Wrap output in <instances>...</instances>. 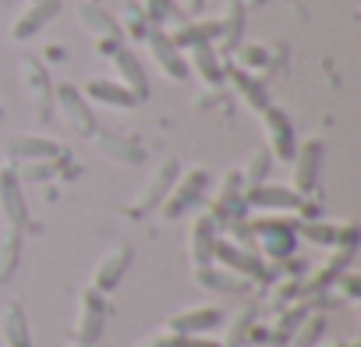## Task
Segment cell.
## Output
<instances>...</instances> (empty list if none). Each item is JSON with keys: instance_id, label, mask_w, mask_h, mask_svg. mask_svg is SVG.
<instances>
[{"instance_id": "obj_1", "label": "cell", "mask_w": 361, "mask_h": 347, "mask_svg": "<svg viewBox=\"0 0 361 347\" xmlns=\"http://www.w3.org/2000/svg\"><path fill=\"white\" fill-rule=\"evenodd\" d=\"M209 192V170L195 166V170H185V174H177V181L170 185L166 199L159 202L163 209V220H177V217H185L192 206H199Z\"/></svg>"}, {"instance_id": "obj_2", "label": "cell", "mask_w": 361, "mask_h": 347, "mask_svg": "<svg viewBox=\"0 0 361 347\" xmlns=\"http://www.w3.org/2000/svg\"><path fill=\"white\" fill-rule=\"evenodd\" d=\"M177 174H180V163H177V159H163V163L149 174V181L142 185V192L124 206V213H128V217H145V213L159 209V202L166 199L170 185L177 181Z\"/></svg>"}, {"instance_id": "obj_3", "label": "cell", "mask_w": 361, "mask_h": 347, "mask_svg": "<svg viewBox=\"0 0 361 347\" xmlns=\"http://www.w3.org/2000/svg\"><path fill=\"white\" fill-rule=\"evenodd\" d=\"M54 106H57V114L64 117V124L68 128H75L78 135H96V117H92V106H89V99L75 89V85H57L54 89Z\"/></svg>"}, {"instance_id": "obj_4", "label": "cell", "mask_w": 361, "mask_h": 347, "mask_svg": "<svg viewBox=\"0 0 361 347\" xmlns=\"http://www.w3.org/2000/svg\"><path fill=\"white\" fill-rule=\"evenodd\" d=\"M0 220H4V227H15V231L29 224V206H25V192L15 166H0Z\"/></svg>"}, {"instance_id": "obj_5", "label": "cell", "mask_w": 361, "mask_h": 347, "mask_svg": "<svg viewBox=\"0 0 361 347\" xmlns=\"http://www.w3.org/2000/svg\"><path fill=\"white\" fill-rule=\"evenodd\" d=\"M131 259H135V252H131V245H124V241L114 245V248H106V252L99 255L96 269H92V291H96V294H110V291L128 276Z\"/></svg>"}, {"instance_id": "obj_6", "label": "cell", "mask_w": 361, "mask_h": 347, "mask_svg": "<svg viewBox=\"0 0 361 347\" xmlns=\"http://www.w3.org/2000/svg\"><path fill=\"white\" fill-rule=\"evenodd\" d=\"M145 43H149V54H152V61H156V68L170 78V82H185L188 78V61H185V50H180L163 29H152L149 36H145Z\"/></svg>"}, {"instance_id": "obj_7", "label": "cell", "mask_w": 361, "mask_h": 347, "mask_svg": "<svg viewBox=\"0 0 361 347\" xmlns=\"http://www.w3.org/2000/svg\"><path fill=\"white\" fill-rule=\"evenodd\" d=\"M262 131H266V142H269V156L273 159H290L294 156V149H298V135H294V128H290V121H287V114L280 110V106H266L262 110Z\"/></svg>"}, {"instance_id": "obj_8", "label": "cell", "mask_w": 361, "mask_h": 347, "mask_svg": "<svg viewBox=\"0 0 361 347\" xmlns=\"http://www.w3.org/2000/svg\"><path fill=\"white\" fill-rule=\"evenodd\" d=\"M294 192L298 195H308L312 188H315V181H319V170H322V138H305V142H298V149H294Z\"/></svg>"}, {"instance_id": "obj_9", "label": "cell", "mask_w": 361, "mask_h": 347, "mask_svg": "<svg viewBox=\"0 0 361 347\" xmlns=\"http://www.w3.org/2000/svg\"><path fill=\"white\" fill-rule=\"evenodd\" d=\"M241 202L252 206V209H280V213L305 209V195H298V192L287 188V185H269V181H262V185H255V188H245Z\"/></svg>"}, {"instance_id": "obj_10", "label": "cell", "mask_w": 361, "mask_h": 347, "mask_svg": "<svg viewBox=\"0 0 361 347\" xmlns=\"http://www.w3.org/2000/svg\"><path fill=\"white\" fill-rule=\"evenodd\" d=\"M248 231L252 234H259V248L266 252V255H273V259H287V255H294V248H298V238H294V227L287 224V220H255V224H248Z\"/></svg>"}, {"instance_id": "obj_11", "label": "cell", "mask_w": 361, "mask_h": 347, "mask_svg": "<svg viewBox=\"0 0 361 347\" xmlns=\"http://www.w3.org/2000/svg\"><path fill=\"white\" fill-rule=\"evenodd\" d=\"M213 262H220L224 269H231V273H238V276H245V280H248V276H252V280H262V276H266L262 259L252 255L248 248L227 241V238H216V245H213Z\"/></svg>"}, {"instance_id": "obj_12", "label": "cell", "mask_w": 361, "mask_h": 347, "mask_svg": "<svg viewBox=\"0 0 361 347\" xmlns=\"http://www.w3.org/2000/svg\"><path fill=\"white\" fill-rule=\"evenodd\" d=\"M103 322H106V301H103V294H96L92 287L82 291V298H78V319H75L78 343H96L103 336Z\"/></svg>"}, {"instance_id": "obj_13", "label": "cell", "mask_w": 361, "mask_h": 347, "mask_svg": "<svg viewBox=\"0 0 361 347\" xmlns=\"http://www.w3.org/2000/svg\"><path fill=\"white\" fill-rule=\"evenodd\" d=\"M22 85H25V92L32 96L39 121H47L50 110H54V82H50L47 68H43L36 57H22Z\"/></svg>"}, {"instance_id": "obj_14", "label": "cell", "mask_w": 361, "mask_h": 347, "mask_svg": "<svg viewBox=\"0 0 361 347\" xmlns=\"http://www.w3.org/2000/svg\"><path fill=\"white\" fill-rule=\"evenodd\" d=\"M220 231H216V220L209 213H199L192 220V231H188V259L195 269L202 266H213V245H216Z\"/></svg>"}, {"instance_id": "obj_15", "label": "cell", "mask_w": 361, "mask_h": 347, "mask_svg": "<svg viewBox=\"0 0 361 347\" xmlns=\"http://www.w3.org/2000/svg\"><path fill=\"white\" fill-rule=\"evenodd\" d=\"M57 11H61V0H29L25 4V11L15 18V25H11V39H32L36 32H43L47 29V22H54L57 18Z\"/></svg>"}, {"instance_id": "obj_16", "label": "cell", "mask_w": 361, "mask_h": 347, "mask_svg": "<svg viewBox=\"0 0 361 347\" xmlns=\"http://www.w3.org/2000/svg\"><path fill=\"white\" fill-rule=\"evenodd\" d=\"M110 57H114V68H117V82L142 103V99L149 96V78H145V68H142V61L135 57V50H128V47L121 43Z\"/></svg>"}, {"instance_id": "obj_17", "label": "cell", "mask_w": 361, "mask_h": 347, "mask_svg": "<svg viewBox=\"0 0 361 347\" xmlns=\"http://www.w3.org/2000/svg\"><path fill=\"white\" fill-rule=\"evenodd\" d=\"M8 156L11 159H22V163L61 159L64 156V145L54 142V138H43V135H15V138H8Z\"/></svg>"}, {"instance_id": "obj_18", "label": "cell", "mask_w": 361, "mask_h": 347, "mask_svg": "<svg viewBox=\"0 0 361 347\" xmlns=\"http://www.w3.org/2000/svg\"><path fill=\"white\" fill-rule=\"evenodd\" d=\"M241 195H245L241 170H231L227 178H224V185H220V192H216V199H213V209H209V217H213L216 224H234L238 209L245 206V202H241Z\"/></svg>"}, {"instance_id": "obj_19", "label": "cell", "mask_w": 361, "mask_h": 347, "mask_svg": "<svg viewBox=\"0 0 361 347\" xmlns=\"http://www.w3.org/2000/svg\"><path fill=\"white\" fill-rule=\"evenodd\" d=\"M216 326H224V315H220V308H213V305L185 308V312H177V315L170 319V329L180 333V336H199V333H209V329H216Z\"/></svg>"}, {"instance_id": "obj_20", "label": "cell", "mask_w": 361, "mask_h": 347, "mask_svg": "<svg viewBox=\"0 0 361 347\" xmlns=\"http://www.w3.org/2000/svg\"><path fill=\"white\" fill-rule=\"evenodd\" d=\"M185 61H188V75L202 78V85H209V89L224 85V64H220V50L213 43L192 47V57H185Z\"/></svg>"}, {"instance_id": "obj_21", "label": "cell", "mask_w": 361, "mask_h": 347, "mask_svg": "<svg viewBox=\"0 0 361 347\" xmlns=\"http://www.w3.org/2000/svg\"><path fill=\"white\" fill-rule=\"evenodd\" d=\"M82 96L92 99V103H103V106H117V110L138 106V99H135L117 78H89L85 89H82Z\"/></svg>"}, {"instance_id": "obj_22", "label": "cell", "mask_w": 361, "mask_h": 347, "mask_svg": "<svg viewBox=\"0 0 361 347\" xmlns=\"http://www.w3.org/2000/svg\"><path fill=\"white\" fill-rule=\"evenodd\" d=\"M78 22L85 32H92L96 39H117L121 43V22L114 15H106V8L92 4V0H85V4H78Z\"/></svg>"}, {"instance_id": "obj_23", "label": "cell", "mask_w": 361, "mask_h": 347, "mask_svg": "<svg viewBox=\"0 0 361 347\" xmlns=\"http://www.w3.org/2000/svg\"><path fill=\"white\" fill-rule=\"evenodd\" d=\"M0 340L8 347H32V333H29V319L22 312V305L8 301L0 308Z\"/></svg>"}, {"instance_id": "obj_24", "label": "cell", "mask_w": 361, "mask_h": 347, "mask_svg": "<svg viewBox=\"0 0 361 347\" xmlns=\"http://www.w3.org/2000/svg\"><path fill=\"white\" fill-rule=\"evenodd\" d=\"M216 25H220V36H216L220 50L234 54L241 47V36H245V4L241 0H227V11L216 18Z\"/></svg>"}, {"instance_id": "obj_25", "label": "cell", "mask_w": 361, "mask_h": 347, "mask_svg": "<svg viewBox=\"0 0 361 347\" xmlns=\"http://www.w3.org/2000/svg\"><path fill=\"white\" fill-rule=\"evenodd\" d=\"M301 234L315 245H333V248L336 245H357L354 224H319V220H312V224H301Z\"/></svg>"}, {"instance_id": "obj_26", "label": "cell", "mask_w": 361, "mask_h": 347, "mask_svg": "<svg viewBox=\"0 0 361 347\" xmlns=\"http://www.w3.org/2000/svg\"><path fill=\"white\" fill-rule=\"evenodd\" d=\"M180 50H192L199 43H213L216 47V36H220V25L216 18H199V22H188V25H180L177 32H166Z\"/></svg>"}, {"instance_id": "obj_27", "label": "cell", "mask_w": 361, "mask_h": 347, "mask_svg": "<svg viewBox=\"0 0 361 347\" xmlns=\"http://www.w3.org/2000/svg\"><path fill=\"white\" fill-rule=\"evenodd\" d=\"M231 82H234V89H238V96L255 110V114H262L266 106H269V96H266V89H262V82L252 75V71H245V68H238V71H231Z\"/></svg>"}, {"instance_id": "obj_28", "label": "cell", "mask_w": 361, "mask_h": 347, "mask_svg": "<svg viewBox=\"0 0 361 347\" xmlns=\"http://www.w3.org/2000/svg\"><path fill=\"white\" fill-rule=\"evenodd\" d=\"M22 262V231L4 227L0 231V280H11Z\"/></svg>"}, {"instance_id": "obj_29", "label": "cell", "mask_w": 361, "mask_h": 347, "mask_svg": "<svg viewBox=\"0 0 361 347\" xmlns=\"http://www.w3.org/2000/svg\"><path fill=\"white\" fill-rule=\"evenodd\" d=\"M195 280H199L202 287H220V291H245V287H248L245 276H238V273H231V269H213V266L195 269Z\"/></svg>"}, {"instance_id": "obj_30", "label": "cell", "mask_w": 361, "mask_h": 347, "mask_svg": "<svg viewBox=\"0 0 361 347\" xmlns=\"http://www.w3.org/2000/svg\"><path fill=\"white\" fill-rule=\"evenodd\" d=\"M96 145H99L103 156H110V159H117V163H135V159H138V149H135L131 142L117 138V135H96Z\"/></svg>"}, {"instance_id": "obj_31", "label": "cell", "mask_w": 361, "mask_h": 347, "mask_svg": "<svg viewBox=\"0 0 361 347\" xmlns=\"http://www.w3.org/2000/svg\"><path fill=\"white\" fill-rule=\"evenodd\" d=\"M269 166H273V156H269L266 149H259V152L248 159V166L241 170V181H245V188L262 185V181H266V174H269Z\"/></svg>"}, {"instance_id": "obj_32", "label": "cell", "mask_w": 361, "mask_h": 347, "mask_svg": "<svg viewBox=\"0 0 361 347\" xmlns=\"http://www.w3.org/2000/svg\"><path fill=\"white\" fill-rule=\"evenodd\" d=\"M322 329H326V319L322 315H305L298 322V333H294L290 347H315V340L322 336Z\"/></svg>"}, {"instance_id": "obj_33", "label": "cell", "mask_w": 361, "mask_h": 347, "mask_svg": "<svg viewBox=\"0 0 361 347\" xmlns=\"http://www.w3.org/2000/svg\"><path fill=\"white\" fill-rule=\"evenodd\" d=\"M121 32H128L131 39H145V36L152 32V25L145 22V15H142V8H135V4H128V8H124V25H121Z\"/></svg>"}, {"instance_id": "obj_34", "label": "cell", "mask_w": 361, "mask_h": 347, "mask_svg": "<svg viewBox=\"0 0 361 347\" xmlns=\"http://www.w3.org/2000/svg\"><path fill=\"white\" fill-rule=\"evenodd\" d=\"M173 4H177V0H145V4H142V15H145V22H149L152 29H159L163 22H170Z\"/></svg>"}, {"instance_id": "obj_35", "label": "cell", "mask_w": 361, "mask_h": 347, "mask_svg": "<svg viewBox=\"0 0 361 347\" xmlns=\"http://www.w3.org/2000/svg\"><path fill=\"white\" fill-rule=\"evenodd\" d=\"M248 326H252V308H241V312L234 315V326L227 329V347H238Z\"/></svg>"}, {"instance_id": "obj_36", "label": "cell", "mask_w": 361, "mask_h": 347, "mask_svg": "<svg viewBox=\"0 0 361 347\" xmlns=\"http://www.w3.org/2000/svg\"><path fill=\"white\" fill-rule=\"evenodd\" d=\"M241 50V68L248 71V68H259V64H266V47H238Z\"/></svg>"}, {"instance_id": "obj_37", "label": "cell", "mask_w": 361, "mask_h": 347, "mask_svg": "<svg viewBox=\"0 0 361 347\" xmlns=\"http://www.w3.org/2000/svg\"><path fill=\"white\" fill-rule=\"evenodd\" d=\"M173 347H220V343H202V340H192V336H185V340H177Z\"/></svg>"}, {"instance_id": "obj_38", "label": "cell", "mask_w": 361, "mask_h": 347, "mask_svg": "<svg viewBox=\"0 0 361 347\" xmlns=\"http://www.w3.org/2000/svg\"><path fill=\"white\" fill-rule=\"evenodd\" d=\"M185 8H188V11H199V8H202V0H185Z\"/></svg>"}, {"instance_id": "obj_39", "label": "cell", "mask_w": 361, "mask_h": 347, "mask_svg": "<svg viewBox=\"0 0 361 347\" xmlns=\"http://www.w3.org/2000/svg\"><path fill=\"white\" fill-rule=\"evenodd\" d=\"M241 4H245V8H262L266 0H241Z\"/></svg>"}, {"instance_id": "obj_40", "label": "cell", "mask_w": 361, "mask_h": 347, "mask_svg": "<svg viewBox=\"0 0 361 347\" xmlns=\"http://www.w3.org/2000/svg\"><path fill=\"white\" fill-rule=\"evenodd\" d=\"M75 347H89V343H75Z\"/></svg>"}]
</instances>
